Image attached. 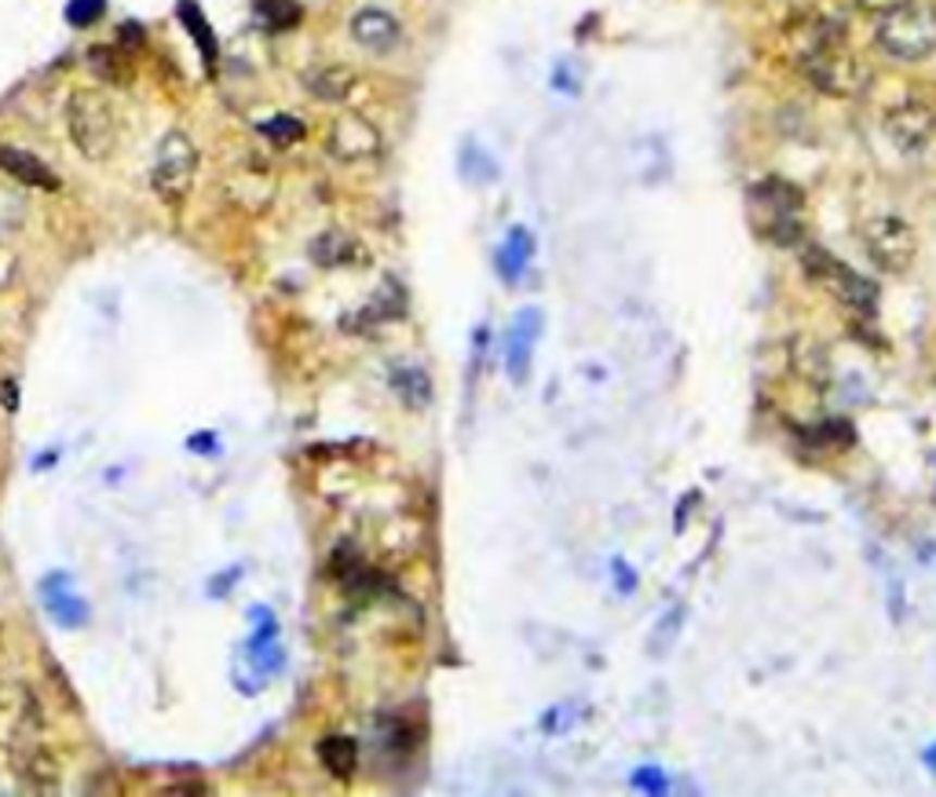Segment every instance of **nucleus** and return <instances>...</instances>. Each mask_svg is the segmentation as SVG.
I'll return each instance as SVG.
<instances>
[{
  "mask_svg": "<svg viewBox=\"0 0 936 797\" xmlns=\"http://www.w3.org/2000/svg\"><path fill=\"white\" fill-rule=\"evenodd\" d=\"M794 59L801 77L831 99H852L868 85V70L834 15L794 23Z\"/></svg>",
  "mask_w": 936,
  "mask_h": 797,
  "instance_id": "1",
  "label": "nucleus"
},
{
  "mask_svg": "<svg viewBox=\"0 0 936 797\" xmlns=\"http://www.w3.org/2000/svg\"><path fill=\"white\" fill-rule=\"evenodd\" d=\"M874 40L897 63H922L936 52V8L922 4V0L893 8V12L878 15Z\"/></svg>",
  "mask_w": 936,
  "mask_h": 797,
  "instance_id": "2",
  "label": "nucleus"
},
{
  "mask_svg": "<svg viewBox=\"0 0 936 797\" xmlns=\"http://www.w3.org/2000/svg\"><path fill=\"white\" fill-rule=\"evenodd\" d=\"M804 195L787 179H761L750 187V220L776 246H801L804 238Z\"/></svg>",
  "mask_w": 936,
  "mask_h": 797,
  "instance_id": "3",
  "label": "nucleus"
},
{
  "mask_svg": "<svg viewBox=\"0 0 936 797\" xmlns=\"http://www.w3.org/2000/svg\"><path fill=\"white\" fill-rule=\"evenodd\" d=\"M66 133L88 161H107L117 150L114 103L96 88H77L66 99Z\"/></svg>",
  "mask_w": 936,
  "mask_h": 797,
  "instance_id": "4",
  "label": "nucleus"
},
{
  "mask_svg": "<svg viewBox=\"0 0 936 797\" xmlns=\"http://www.w3.org/2000/svg\"><path fill=\"white\" fill-rule=\"evenodd\" d=\"M801 267L820 289H827L845 308H852L857 315H868V319L874 315V308H878V286H874L871 278H863L860 271H852L849 264H841L838 257L823 253L816 246L801 249Z\"/></svg>",
  "mask_w": 936,
  "mask_h": 797,
  "instance_id": "5",
  "label": "nucleus"
},
{
  "mask_svg": "<svg viewBox=\"0 0 936 797\" xmlns=\"http://www.w3.org/2000/svg\"><path fill=\"white\" fill-rule=\"evenodd\" d=\"M198 147L187 133H169L158 144L154 165H150V187L165 206H179L198 179Z\"/></svg>",
  "mask_w": 936,
  "mask_h": 797,
  "instance_id": "6",
  "label": "nucleus"
},
{
  "mask_svg": "<svg viewBox=\"0 0 936 797\" xmlns=\"http://www.w3.org/2000/svg\"><path fill=\"white\" fill-rule=\"evenodd\" d=\"M860 241L868 249L871 264L882 271V275H903L911 271L914 257H919V238H914L911 224L903 216H871L868 224L860 227Z\"/></svg>",
  "mask_w": 936,
  "mask_h": 797,
  "instance_id": "7",
  "label": "nucleus"
},
{
  "mask_svg": "<svg viewBox=\"0 0 936 797\" xmlns=\"http://www.w3.org/2000/svg\"><path fill=\"white\" fill-rule=\"evenodd\" d=\"M45 735V713L34 692L4 688L0 692V750L15 754L29 743H40Z\"/></svg>",
  "mask_w": 936,
  "mask_h": 797,
  "instance_id": "8",
  "label": "nucleus"
},
{
  "mask_svg": "<svg viewBox=\"0 0 936 797\" xmlns=\"http://www.w3.org/2000/svg\"><path fill=\"white\" fill-rule=\"evenodd\" d=\"M882 125L893 147L903 150V154H919V150L929 147L936 136V107L925 103L919 96H911V99H903V103L889 107Z\"/></svg>",
  "mask_w": 936,
  "mask_h": 797,
  "instance_id": "9",
  "label": "nucleus"
},
{
  "mask_svg": "<svg viewBox=\"0 0 936 797\" xmlns=\"http://www.w3.org/2000/svg\"><path fill=\"white\" fill-rule=\"evenodd\" d=\"M326 150L337 161H370L380 154V133L370 117L355 114V110H345V114L334 117L326 133Z\"/></svg>",
  "mask_w": 936,
  "mask_h": 797,
  "instance_id": "10",
  "label": "nucleus"
},
{
  "mask_svg": "<svg viewBox=\"0 0 936 797\" xmlns=\"http://www.w3.org/2000/svg\"><path fill=\"white\" fill-rule=\"evenodd\" d=\"M308 253L319 267H326V271L370 264V249L362 246L355 235H348L345 227H329V231H322V235H315L308 246Z\"/></svg>",
  "mask_w": 936,
  "mask_h": 797,
  "instance_id": "11",
  "label": "nucleus"
},
{
  "mask_svg": "<svg viewBox=\"0 0 936 797\" xmlns=\"http://www.w3.org/2000/svg\"><path fill=\"white\" fill-rule=\"evenodd\" d=\"M541 337V311L538 308H523L509 326V351H506V362H509V377L523 385L531 373V359H535V340Z\"/></svg>",
  "mask_w": 936,
  "mask_h": 797,
  "instance_id": "12",
  "label": "nucleus"
},
{
  "mask_svg": "<svg viewBox=\"0 0 936 797\" xmlns=\"http://www.w3.org/2000/svg\"><path fill=\"white\" fill-rule=\"evenodd\" d=\"M348 29H351V37H355V45H362L374 55H388L402 37L396 15L380 12V8H362V12L351 15Z\"/></svg>",
  "mask_w": 936,
  "mask_h": 797,
  "instance_id": "13",
  "label": "nucleus"
},
{
  "mask_svg": "<svg viewBox=\"0 0 936 797\" xmlns=\"http://www.w3.org/2000/svg\"><path fill=\"white\" fill-rule=\"evenodd\" d=\"M12 764H15V775L29 786V790H45V794L59 790V780H63V775H59L55 758L40 743H29V746H23V750H15Z\"/></svg>",
  "mask_w": 936,
  "mask_h": 797,
  "instance_id": "14",
  "label": "nucleus"
},
{
  "mask_svg": "<svg viewBox=\"0 0 936 797\" xmlns=\"http://www.w3.org/2000/svg\"><path fill=\"white\" fill-rule=\"evenodd\" d=\"M0 169H4L12 179H18L23 187L59 190V176L37 154H29V150H23V147H0Z\"/></svg>",
  "mask_w": 936,
  "mask_h": 797,
  "instance_id": "15",
  "label": "nucleus"
},
{
  "mask_svg": "<svg viewBox=\"0 0 936 797\" xmlns=\"http://www.w3.org/2000/svg\"><path fill=\"white\" fill-rule=\"evenodd\" d=\"M304 88L315 99H322V103H345V99L359 88V74L351 66H340V63L319 66L304 77Z\"/></svg>",
  "mask_w": 936,
  "mask_h": 797,
  "instance_id": "16",
  "label": "nucleus"
},
{
  "mask_svg": "<svg viewBox=\"0 0 936 797\" xmlns=\"http://www.w3.org/2000/svg\"><path fill=\"white\" fill-rule=\"evenodd\" d=\"M319 761L334 780L348 783L359 769V746L351 735H326V739L319 743Z\"/></svg>",
  "mask_w": 936,
  "mask_h": 797,
  "instance_id": "17",
  "label": "nucleus"
},
{
  "mask_svg": "<svg viewBox=\"0 0 936 797\" xmlns=\"http://www.w3.org/2000/svg\"><path fill=\"white\" fill-rule=\"evenodd\" d=\"M176 18L184 23L187 34L195 37V45H198L201 59H205V66L213 70V66H216V55H220V40H216V34H213V26H209L205 12H201L195 0H179V4H176Z\"/></svg>",
  "mask_w": 936,
  "mask_h": 797,
  "instance_id": "18",
  "label": "nucleus"
},
{
  "mask_svg": "<svg viewBox=\"0 0 936 797\" xmlns=\"http://www.w3.org/2000/svg\"><path fill=\"white\" fill-rule=\"evenodd\" d=\"M85 63L99 80H107V85H128V80H133V63H128V52L121 45H114V48L92 45L85 55Z\"/></svg>",
  "mask_w": 936,
  "mask_h": 797,
  "instance_id": "19",
  "label": "nucleus"
},
{
  "mask_svg": "<svg viewBox=\"0 0 936 797\" xmlns=\"http://www.w3.org/2000/svg\"><path fill=\"white\" fill-rule=\"evenodd\" d=\"M531 257H535V238H531L523 227H512L509 238H506V246L498 249V271H501V278H506V282H520L523 271H527V264H531Z\"/></svg>",
  "mask_w": 936,
  "mask_h": 797,
  "instance_id": "20",
  "label": "nucleus"
},
{
  "mask_svg": "<svg viewBox=\"0 0 936 797\" xmlns=\"http://www.w3.org/2000/svg\"><path fill=\"white\" fill-rule=\"evenodd\" d=\"M391 388L396 396L407 402L410 410H425L432 402V385H428V373L417 370V366H396L391 370Z\"/></svg>",
  "mask_w": 936,
  "mask_h": 797,
  "instance_id": "21",
  "label": "nucleus"
},
{
  "mask_svg": "<svg viewBox=\"0 0 936 797\" xmlns=\"http://www.w3.org/2000/svg\"><path fill=\"white\" fill-rule=\"evenodd\" d=\"M794 366H798L801 377L812 381V385H827L831 381L827 351H823L816 340H798V345H794Z\"/></svg>",
  "mask_w": 936,
  "mask_h": 797,
  "instance_id": "22",
  "label": "nucleus"
},
{
  "mask_svg": "<svg viewBox=\"0 0 936 797\" xmlns=\"http://www.w3.org/2000/svg\"><path fill=\"white\" fill-rule=\"evenodd\" d=\"M260 133H264L275 147H294V144L304 139L308 128H304V121H297L289 114H278V117H267L264 125H260Z\"/></svg>",
  "mask_w": 936,
  "mask_h": 797,
  "instance_id": "23",
  "label": "nucleus"
},
{
  "mask_svg": "<svg viewBox=\"0 0 936 797\" xmlns=\"http://www.w3.org/2000/svg\"><path fill=\"white\" fill-rule=\"evenodd\" d=\"M257 8L271 29H289L300 23V8L294 0H257Z\"/></svg>",
  "mask_w": 936,
  "mask_h": 797,
  "instance_id": "24",
  "label": "nucleus"
},
{
  "mask_svg": "<svg viewBox=\"0 0 936 797\" xmlns=\"http://www.w3.org/2000/svg\"><path fill=\"white\" fill-rule=\"evenodd\" d=\"M103 15H107V0H70L66 4V23L77 29L96 26Z\"/></svg>",
  "mask_w": 936,
  "mask_h": 797,
  "instance_id": "25",
  "label": "nucleus"
},
{
  "mask_svg": "<svg viewBox=\"0 0 936 797\" xmlns=\"http://www.w3.org/2000/svg\"><path fill=\"white\" fill-rule=\"evenodd\" d=\"M85 614H88V608L80 600H74V597H59L52 603V619L59 625H80V622H85Z\"/></svg>",
  "mask_w": 936,
  "mask_h": 797,
  "instance_id": "26",
  "label": "nucleus"
},
{
  "mask_svg": "<svg viewBox=\"0 0 936 797\" xmlns=\"http://www.w3.org/2000/svg\"><path fill=\"white\" fill-rule=\"evenodd\" d=\"M117 45H121V48H125V52H128V55H133V52H136V48H139V45H143V29H139L136 23H125V26H121V29H117Z\"/></svg>",
  "mask_w": 936,
  "mask_h": 797,
  "instance_id": "27",
  "label": "nucleus"
},
{
  "mask_svg": "<svg viewBox=\"0 0 936 797\" xmlns=\"http://www.w3.org/2000/svg\"><path fill=\"white\" fill-rule=\"evenodd\" d=\"M852 4H857L860 12H868V15H885V12H893V8L908 4V0H852Z\"/></svg>",
  "mask_w": 936,
  "mask_h": 797,
  "instance_id": "28",
  "label": "nucleus"
},
{
  "mask_svg": "<svg viewBox=\"0 0 936 797\" xmlns=\"http://www.w3.org/2000/svg\"><path fill=\"white\" fill-rule=\"evenodd\" d=\"M12 278H15V257H8L4 249H0V289H4Z\"/></svg>",
  "mask_w": 936,
  "mask_h": 797,
  "instance_id": "29",
  "label": "nucleus"
},
{
  "mask_svg": "<svg viewBox=\"0 0 936 797\" xmlns=\"http://www.w3.org/2000/svg\"><path fill=\"white\" fill-rule=\"evenodd\" d=\"M637 786H644V790H662V772H637Z\"/></svg>",
  "mask_w": 936,
  "mask_h": 797,
  "instance_id": "30",
  "label": "nucleus"
}]
</instances>
